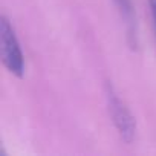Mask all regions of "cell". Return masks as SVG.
I'll return each instance as SVG.
<instances>
[{"label":"cell","instance_id":"cell-1","mask_svg":"<svg viewBox=\"0 0 156 156\" xmlns=\"http://www.w3.org/2000/svg\"><path fill=\"white\" fill-rule=\"evenodd\" d=\"M0 51L5 67L12 75L22 78L25 75V55L22 52L16 29L5 14L0 17Z\"/></svg>","mask_w":156,"mask_h":156},{"label":"cell","instance_id":"cell-2","mask_svg":"<svg viewBox=\"0 0 156 156\" xmlns=\"http://www.w3.org/2000/svg\"><path fill=\"white\" fill-rule=\"evenodd\" d=\"M106 98L109 106V113L112 116V121L121 136V139L127 144L133 142L136 136V121L129 110V107L124 104V101L118 97L113 86L110 83L106 84Z\"/></svg>","mask_w":156,"mask_h":156},{"label":"cell","instance_id":"cell-3","mask_svg":"<svg viewBox=\"0 0 156 156\" xmlns=\"http://www.w3.org/2000/svg\"><path fill=\"white\" fill-rule=\"evenodd\" d=\"M113 3L118 8V12L127 26V32H129L127 35L130 38V44H136L138 25H136V12H135L133 0H113Z\"/></svg>","mask_w":156,"mask_h":156},{"label":"cell","instance_id":"cell-4","mask_svg":"<svg viewBox=\"0 0 156 156\" xmlns=\"http://www.w3.org/2000/svg\"><path fill=\"white\" fill-rule=\"evenodd\" d=\"M148 8H150V16L153 20V28L156 32V0H148Z\"/></svg>","mask_w":156,"mask_h":156}]
</instances>
